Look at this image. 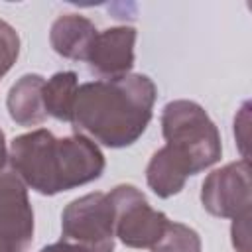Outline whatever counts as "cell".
I'll return each instance as SVG.
<instances>
[{
  "mask_svg": "<svg viewBox=\"0 0 252 252\" xmlns=\"http://www.w3.org/2000/svg\"><path fill=\"white\" fill-rule=\"evenodd\" d=\"M201 205L207 213L220 219H234L250 213V163L238 159L207 175L201 185Z\"/></svg>",
  "mask_w": 252,
  "mask_h": 252,
  "instance_id": "6",
  "label": "cell"
},
{
  "mask_svg": "<svg viewBox=\"0 0 252 252\" xmlns=\"http://www.w3.org/2000/svg\"><path fill=\"white\" fill-rule=\"evenodd\" d=\"M232 246L236 252H250V213L232 219Z\"/></svg>",
  "mask_w": 252,
  "mask_h": 252,
  "instance_id": "15",
  "label": "cell"
},
{
  "mask_svg": "<svg viewBox=\"0 0 252 252\" xmlns=\"http://www.w3.org/2000/svg\"><path fill=\"white\" fill-rule=\"evenodd\" d=\"M156 94L154 81L138 73L85 83L77 89L71 124L94 144L132 146L152 120Z\"/></svg>",
  "mask_w": 252,
  "mask_h": 252,
  "instance_id": "1",
  "label": "cell"
},
{
  "mask_svg": "<svg viewBox=\"0 0 252 252\" xmlns=\"http://www.w3.org/2000/svg\"><path fill=\"white\" fill-rule=\"evenodd\" d=\"M10 167L39 195H57L98 179L104 171V156L87 136L55 138L37 128L12 140Z\"/></svg>",
  "mask_w": 252,
  "mask_h": 252,
  "instance_id": "2",
  "label": "cell"
},
{
  "mask_svg": "<svg viewBox=\"0 0 252 252\" xmlns=\"http://www.w3.org/2000/svg\"><path fill=\"white\" fill-rule=\"evenodd\" d=\"M187 177H189L187 167L181 163V159L167 146L159 148L152 156V159L146 167L148 187L161 199L177 195L185 187Z\"/></svg>",
  "mask_w": 252,
  "mask_h": 252,
  "instance_id": "11",
  "label": "cell"
},
{
  "mask_svg": "<svg viewBox=\"0 0 252 252\" xmlns=\"http://www.w3.org/2000/svg\"><path fill=\"white\" fill-rule=\"evenodd\" d=\"M96 33L98 32L89 18L81 14H63L51 24L49 43L53 51L65 59L87 61Z\"/></svg>",
  "mask_w": 252,
  "mask_h": 252,
  "instance_id": "9",
  "label": "cell"
},
{
  "mask_svg": "<svg viewBox=\"0 0 252 252\" xmlns=\"http://www.w3.org/2000/svg\"><path fill=\"white\" fill-rule=\"evenodd\" d=\"M150 250L152 252H201V238L191 226L169 220L161 238Z\"/></svg>",
  "mask_w": 252,
  "mask_h": 252,
  "instance_id": "13",
  "label": "cell"
},
{
  "mask_svg": "<svg viewBox=\"0 0 252 252\" xmlns=\"http://www.w3.org/2000/svg\"><path fill=\"white\" fill-rule=\"evenodd\" d=\"M77 89H79L77 73H73V71L55 73L43 85V106H45V112L49 116L61 120V122H71Z\"/></svg>",
  "mask_w": 252,
  "mask_h": 252,
  "instance_id": "12",
  "label": "cell"
},
{
  "mask_svg": "<svg viewBox=\"0 0 252 252\" xmlns=\"http://www.w3.org/2000/svg\"><path fill=\"white\" fill-rule=\"evenodd\" d=\"M8 161V148H6V140H4V132L0 130V169L6 167Z\"/></svg>",
  "mask_w": 252,
  "mask_h": 252,
  "instance_id": "18",
  "label": "cell"
},
{
  "mask_svg": "<svg viewBox=\"0 0 252 252\" xmlns=\"http://www.w3.org/2000/svg\"><path fill=\"white\" fill-rule=\"evenodd\" d=\"M108 195L114 211V236L130 248H152L169 224V219L150 207L134 185H118Z\"/></svg>",
  "mask_w": 252,
  "mask_h": 252,
  "instance_id": "4",
  "label": "cell"
},
{
  "mask_svg": "<svg viewBox=\"0 0 252 252\" xmlns=\"http://www.w3.org/2000/svg\"><path fill=\"white\" fill-rule=\"evenodd\" d=\"M61 240L93 248L114 250V211L106 193H87L71 201L61 215Z\"/></svg>",
  "mask_w": 252,
  "mask_h": 252,
  "instance_id": "5",
  "label": "cell"
},
{
  "mask_svg": "<svg viewBox=\"0 0 252 252\" xmlns=\"http://www.w3.org/2000/svg\"><path fill=\"white\" fill-rule=\"evenodd\" d=\"M134 45H136L134 28L130 26L108 28L96 33L87 63L91 71L102 79L124 77L134 67Z\"/></svg>",
  "mask_w": 252,
  "mask_h": 252,
  "instance_id": "8",
  "label": "cell"
},
{
  "mask_svg": "<svg viewBox=\"0 0 252 252\" xmlns=\"http://www.w3.org/2000/svg\"><path fill=\"white\" fill-rule=\"evenodd\" d=\"M250 104L244 102L240 112L236 114L234 118V138H236V144L240 148V154H242V159H248V124H250Z\"/></svg>",
  "mask_w": 252,
  "mask_h": 252,
  "instance_id": "16",
  "label": "cell"
},
{
  "mask_svg": "<svg viewBox=\"0 0 252 252\" xmlns=\"http://www.w3.org/2000/svg\"><path fill=\"white\" fill-rule=\"evenodd\" d=\"M39 252H96V250L81 246V244H73V242H67V240H61V242H55V244H49V246L41 248Z\"/></svg>",
  "mask_w": 252,
  "mask_h": 252,
  "instance_id": "17",
  "label": "cell"
},
{
  "mask_svg": "<svg viewBox=\"0 0 252 252\" xmlns=\"http://www.w3.org/2000/svg\"><path fill=\"white\" fill-rule=\"evenodd\" d=\"M0 252H16V250H14L6 240H2V238H0Z\"/></svg>",
  "mask_w": 252,
  "mask_h": 252,
  "instance_id": "19",
  "label": "cell"
},
{
  "mask_svg": "<svg viewBox=\"0 0 252 252\" xmlns=\"http://www.w3.org/2000/svg\"><path fill=\"white\" fill-rule=\"evenodd\" d=\"M43 85L45 79L35 73L22 75L8 91L6 106L10 118L26 128L39 126L45 122L47 112L43 106Z\"/></svg>",
  "mask_w": 252,
  "mask_h": 252,
  "instance_id": "10",
  "label": "cell"
},
{
  "mask_svg": "<svg viewBox=\"0 0 252 252\" xmlns=\"http://www.w3.org/2000/svg\"><path fill=\"white\" fill-rule=\"evenodd\" d=\"M0 238L26 252L33 238V211L24 181L10 167L0 169Z\"/></svg>",
  "mask_w": 252,
  "mask_h": 252,
  "instance_id": "7",
  "label": "cell"
},
{
  "mask_svg": "<svg viewBox=\"0 0 252 252\" xmlns=\"http://www.w3.org/2000/svg\"><path fill=\"white\" fill-rule=\"evenodd\" d=\"M20 55L18 32L4 20H0V79L12 69Z\"/></svg>",
  "mask_w": 252,
  "mask_h": 252,
  "instance_id": "14",
  "label": "cell"
},
{
  "mask_svg": "<svg viewBox=\"0 0 252 252\" xmlns=\"http://www.w3.org/2000/svg\"><path fill=\"white\" fill-rule=\"evenodd\" d=\"M165 146L181 159L189 175H197L220 159V134L205 108L193 100H171L161 110Z\"/></svg>",
  "mask_w": 252,
  "mask_h": 252,
  "instance_id": "3",
  "label": "cell"
}]
</instances>
